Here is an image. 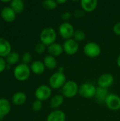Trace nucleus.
<instances>
[{"label":"nucleus","instance_id":"2f4dec72","mask_svg":"<svg viewBox=\"0 0 120 121\" xmlns=\"http://www.w3.org/2000/svg\"><path fill=\"white\" fill-rule=\"evenodd\" d=\"M113 31L117 35L120 36V21L116 23L113 26Z\"/></svg>","mask_w":120,"mask_h":121},{"label":"nucleus","instance_id":"f3484780","mask_svg":"<svg viewBox=\"0 0 120 121\" xmlns=\"http://www.w3.org/2000/svg\"><path fill=\"white\" fill-rule=\"evenodd\" d=\"M30 70L35 74L40 75L42 74L45 70V66L44 65V63L41 61L37 60V61H34L32 62V64L30 65Z\"/></svg>","mask_w":120,"mask_h":121},{"label":"nucleus","instance_id":"4be33fe9","mask_svg":"<svg viewBox=\"0 0 120 121\" xmlns=\"http://www.w3.org/2000/svg\"><path fill=\"white\" fill-rule=\"evenodd\" d=\"M11 111V104L9 101L4 98L0 99V115L5 116L9 113Z\"/></svg>","mask_w":120,"mask_h":121},{"label":"nucleus","instance_id":"bb28decb","mask_svg":"<svg viewBox=\"0 0 120 121\" xmlns=\"http://www.w3.org/2000/svg\"><path fill=\"white\" fill-rule=\"evenodd\" d=\"M46 50V45H45L43 43H37L35 47V50L37 53L38 54H42Z\"/></svg>","mask_w":120,"mask_h":121},{"label":"nucleus","instance_id":"72a5a7b5","mask_svg":"<svg viewBox=\"0 0 120 121\" xmlns=\"http://www.w3.org/2000/svg\"><path fill=\"white\" fill-rule=\"evenodd\" d=\"M66 2V0H57V3L58 5L59 4H64Z\"/></svg>","mask_w":120,"mask_h":121},{"label":"nucleus","instance_id":"473e14b6","mask_svg":"<svg viewBox=\"0 0 120 121\" xmlns=\"http://www.w3.org/2000/svg\"><path fill=\"white\" fill-rule=\"evenodd\" d=\"M6 67V64L3 57H0V73L2 72Z\"/></svg>","mask_w":120,"mask_h":121},{"label":"nucleus","instance_id":"2eb2a0df","mask_svg":"<svg viewBox=\"0 0 120 121\" xmlns=\"http://www.w3.org/2000/svg\"><path fill=\"white\" fill-rule=\"evenodd\" d=\"M108 95H109V93H108V89H105V88L98 86L94 98L98 103L105 104V100H106Z\"/></svg>","mask_w":120,"mask_h":121},{"label":"nucleus","instance_id":"cd10ccee","mask_svg":"<svg viewBox=\"0 0 120 121\" xmlns=\"http://www.w3.org/2000/svg\"><path fill=\"white\" fill-rule=\"evenodd\" d=\"M31 60H32V56H31L30 53H29V52H25L22 55L21 60L23 64L28 65V63H30L31 62Z\"/></svg>","mask_w":120,"mask_h":121},{"label":"nucleus","instance_id":"f8f14e48","mask_svg":"<svg viewBox=\"0 0 120 121\" xmlns=\"http://www.w3.org/2000/svg\"><path fill=\"white\" fill-rule=\"evenodd\" d=\"M16 13L15 11L9 6L4 7L1 11V18L6 22H13L16 19Z\"/></svg>","mask_w":120,"mask_h":121},{"label":"nucleus","instance_id":"c9c22d12","mask_svg":"<svg viewBox=\"0 0 120 121\" xmlns=\"http://www.w3.org/2000/svg\"><path fill=\"white\" fill-rule=\"evenodd\" d=\"M64 68L63 67H59L58 72H64Z\"/></svg>","mask_w":120,"mask_h":121},{"label":"nucleus","instance_id":"6ab92c4d","mask_svg":"<svg viewBox=\"0 0 120 121\" xmlns=\"http://www.w3.org/2000/svg\"><path fill=\"white\" fill-rule=\"evenodd\" d=\"M64 103V96L61 94H57L52 96L50 101V106L52 108L57 110Z\"/></svg>","mask_w":120,"mask_h":121},{"label":"nucleus","instance_id":"dca6fc26","mask_svg":"<svg viewBox=\"0 0 120 121\" xmlns=\"http://www.w3.org/2000/svg\"><path fill=\"white\" fill-rule=\"evenodd\" d=\"M81 6L82 10L85 12H92L98 6L97 0H82L81 1Z\"/></svg>","mask_w":120,"mask_h":121},{"label":"nucleus","instance_id":"ddd939ff","mask_svg":"<svg viewBox=\"0 0 120 121\" xmlns=\"http://www.w3.org/2000/svg\"><path fill=\"white\" fill-rule=\"evenodd\" d=\"M11 52L10 43L4 38H0V57H7Z\"/></svg>","mask_w":120,"mask_h":121},{"label":"nucleus","instance_id":"a211bd4d","mask_svg":"<svg viewBox=\"0 0 120 121\" xmlns=\"http://www.w3.org/2000/svg\"><path fill=\"white\" fill-rule=\"evenodd\" d=\"M48 52L50 55L54 56V57H58L62 54L64 52L63 50V46L57 43H54L50 46H48Z\"/></svg>","mask_w":120,"mask_h":121},{"label":"nucleus","instance_id":"c85d7f7f","mask_svg":"<svg viewBox=\"0 0 120 121\" xmlns=\"http://www.w3.org/2000/svg\"><path fill=\"white\" fill-rule=\"evenodd\" d=\"M33 111H39L42 109V103L41 101H39V100H36L33 103Z\"/></svg>","mask_w":120,"mask_h":121},{"label":"nucleus","instance_id":"f257e3e1","mask_svg":"<svg viewBox=\"0 0 120 121\" xmlns=\"http://www.w3.org/2000/svg\"><path fill=\"white\" fill-rule=\"evenodd\" d=\"M40 39L41 43L45 45L50 46L55 43L57 39V32L53 28L47 27L41 31L40 34Z\"/></svg>","mask_w":120,"mask_h":121},{"label":"nucleus","instance_id":"b1692460","mask_svg":"<svg viewBox=\"0 0 120 121\" xmlns=\"http://www.w3.org/2000/svg\"><path fill=\"white\" fill-rule=\"evenodd\" d=\"M20 56L16 52H11L6 57V62L8 65H15L19 61Z\"/></svg>","mask_w":120,"mask_h":121},{"label":"nucleus","instance_id":"423d86ee","mask_svg":"<svg viewBox=\"0 0 120 121\" xmlns=\"http://www.w3.org/2000/svg\"><path fill=\"white\" fill-rule=\"evenodd\" d=\"M84 54L91 58H95L100 55L101 52V48L100 45L94 42H89L83 47Z\"/></svg>","mask_w":120,"mask_h":121},{"label":"nucleus","instance_id":"c756f323","mask_svg":"<svg viewBox=\"0 0 120 121\" xmlns=\"http://www.w3.org/2000/svg\"><path fill=\"white\" fill-rule=\"evenodd\" d=\"M84 12L85 11L83 10H82V9H76V10H75L74 11L73 15L76 18H81L84 16V13H85Z\"/></svg>","mask_w":120,"mask_h":121},{"label":"nucleus","instance_id":"412c9836","mask_svg":"<svg viewBox=\"0 0 120 121\" xmlns=\"http://www.w3.org/2000/svg\"><path fill=\"white\" fill-rule=\"evenodd\" d=\"M43 63L45 67L49 69H54L57 66V61L56 57L51 55H48L45 57Z\"/></svg>","mask_w":120,"mask_h":121},{"label":"nucleus","instance_id":"5701e85b","mask_svg":"<svg viewBox=\"0 0 120 121\" xmlns=\"http://www.w3.org/2000/svg\"><path fill=\"white\" fill-rule=\"evenodd\" d=\"M11 8L16 13H20L24 9V2L22 0H13L11 1Z\"/></svg>","mask_w":120,"mask_h":121},{"label":"nucleus","instance_id":"0eeeda50","mask_svg":"<svg viewBox=\"0 0 120 121\" xmlns=\"http://www.w3.org/2000/svg\"><path fill=\"white\" fill-rule=\"evenodd\" d=\"M51 95H52V88L50 86L45 85V84L38 86L35 91V96L37 100L41 101L47 100L48 99L50 98Z\"/></svg>","mask_w":120,"mask_h":121},{"label":"nucleus","instance_id":"e433bc0d","mask_svg":"<svg viewBox=\"0 0 120 121\" xmlns=\"http://www.w3.org/2000/svg\"><path fill=\"white\" fill-rule=\"evenodd\" d=\"M3 118H4V116H2L1 115H0V120H2V119H3Z\"/></svg>","mask_w":120,"mask_h":121},{"label":"nucleus","instance_id":"f704fd0d","mask_svg":"<svg viewBox=\"0 0 120 121\" xmlns=\"http://www.w3.org/2000/svg\"><path fill=\"white\" fill-rule=\"evenodd\" d=\"M117 65L118 67L120 68V55L118 56V57L117 59Z\"/></svg>","mask_w":120,"mask_h":121},{"label":"nucleus","instance_id":"7c9ffc66","mask_svg":"<svg viewBox=\"0 0 120 121\" xmlns=\"http://www.w3.org/2000/svg\"><path fill=\"white\" fill-rule=\"evenodd\" d=\"M71 16H72V13H71L70 11H66L64 12L63 13H62V15H61V18H62L63 21H67V20H69V19L71 18Z\"/></svg>","mask_w":120,"mask_h":121},{"label":"nucleus","instance_id":"f03ea898","mask_svg":"<svg viewBox=\"0 0 120 121\" xmlns=\"http://www.w3.org/2000/svg\"><path fill=\"white\" fill-rule=\"evenodd\" d=\"M79 87L77 83L73 80L66 82L62 88V94L64 97L71 99L79 94Z\"/></svg>","mask_w":120,"mask_h":121},{"label":"nucleus","instance_id":"aec40b11","mask_svg":"<svg viewBox=\"0 0 120 121\" xmlns=\"http://www.w3.org/2000/svg\"><path fill=\"white\" fill-rule=\"evenodd\" d=\"M27 99V96L25 93L22 91L16 92L12 96V102L16 106H21L23 104Z\"/></svg>","mask_w":120,"mask_h":121},{"label":"nucleus","instance_id":"a878e982","mask_svg":"<svg viewBox=\"0 0 120 121\" xmlns=\"http://www.w3.org/2000/svg\"><path fill=\"white\" fill-rule=\"evenodd\" d=\"M73 37H74V39L76 41H77L78 43L81 42V41H83L85 40L86 33L84 31H83L81 30H75Z\"/></svg>","mask_w":120,"mask_h":121},{"label":"nucleus","instance_id":"4468645a","mask_svg":"<svg viewBox=\"0 0 120 121\" xmlns=\"http://www.w3.org/2000/svg\"><path fill=\"white\" fill-rule=\"evenodd\" d=\"M66 115L64 111L59 109L52 111L47 118V121H65Z\"/></svg>","mask_w":120,"mask_h":121},{"label":"nucleus","instance_id":"39448f33","mask_svg":"<svg viewBox=\"0 0 120 121\" xmlns=\"http://www.w3.org/2000/svg\"><path fill=\"white\" fill-rule=\"evenodd\" d=\"M97 87L91 83L86 82L82 84L79 86V94L84 99H91L94 98L95 95Z\"/></svg>","mask_w":120,"mask_h":121},{"label":"nucleus","instance_id":"6e6552de","mask_svg":"<svg viewBox=\"0 0 120 121\" xmlns=\"http://www.w3.org/2000/svg\"><path fill=\"white\" fill-rule=\"evenodd\" d=\"M74 32V26L69 22H64L59 26V33L60 36L65 40L71 39Z\"/></svg>","mask_w":120,"mask_h":121},{"label":"nucleus","instance_id":"7ed1b4c3","mask_svg":"<svg viewBox=\"0 0 120 121\" xmlns=\"http://www.w3.org/2000/svg\"><path fill=\"white\" fill-rule=\"evenodd\" d=\"M30 67L25 64L18 65L13 70V75L18 81H26L30 75Z\"/></svg>","mask_w":120,"mask_h":121},{"label":"nucleus","instance_id":"9d476101","mask_svg":"<svg viewBox=\"0 0 120 121\" xmlns=\"http://www.w3.org/2000/svg\"><path fill=\"white\" fill-rule=\"evenodd\" d=\"M105 104L112 111H118L120 109V97L115 94H109Z\"/></svg>","mask_w":120,"mask_h":121},{"label":"nucleus","instance_id":"9b49d317","mask_svg":"<svg viewBox=\"0 0 120 121\" xmlns=\"http://www.w3.org/2000/svg\"><path fill=\"white\" fill-rule=\"evenodd\" d=\"M114 76L110 73H104L98 79V85L100 87L108 89L114 83Z\"/></svg>","mask_w":120,"mask_h":121},{"label":"nucleus","instance_id":"1a4fd4ad","mask_svg":"<svg viewBox=\"0 0 120 121\" xmlns=\"http://www.w3.org/2000/svg\"><path fill=\"white\" fill-rule=\"evenodd\" d=\"M62 46H63L64 52L69 55H75L78 52L79 48V43L76 41L74 38L66 40L64 42Z\"/></svg>","mask_w":120,"mask_h":121},{"label":"nucleus","instance_id":"393cba45","mask_svg":"<svg viewBox=\"0 0 120 121\" xmlns=\"http://www.w3.org/2000/svg\"><path fill=\"white\" fill-rule=\"evenodd\" d=\"M42 6L47 10H53L58 6L57 1L54 0H45L42 3Z\"/></svg>","mask_w":120,"mask_h":121},{"label":"nucleus","instance_id":"20e7f679","mask_svg":"<svg viewBox=\"0 0 120 121\" xmlns=\"http://www.w3.org/2000/svg\"><path fill=\"white\" fill-rule=\"evenodd\" d=\"M66 76L64 72H56L53 73L49 78V84L52 89H57L62 88V86L66 83Z\"/></svg>","mask_w":120,"mask_h":121}]
</instances>
